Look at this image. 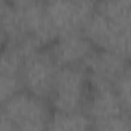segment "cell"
<instances>
[{
    "label": "cell",
    "mask_w": 131,
    "mask_h": 131,
    "mask_svg": "<svg viewBox=\"0 0 131 131\" xmlns=\"http://www.w3.org/2000/svg\"><path fill=\"white\" fill-rule=\"evenodd\" d=\"M84 34L96 49L131 61V0H98Z\"/></svg>",
    "instance_id": "6da1fadb"
},
{
    "label": "cell",
    "mask_w": 131,
    "mask_h": 131,
    "mask_svg": "<svg viewBox=\"0 0 131 131\" xmlns=\"http://www.w3.org/2000/svg\"><path fill=\"white\" fill-rule=\"evenodd\" d=\"M90 95V81L82 66L60 67L49 101L55 111L75 113L85 108Z\"/></svg>",
    "instance_id": "7a4b0ae2"
},
{
    "label": "cell",
    "mask_w": 131,
    "mask_h": 131,
    "mask_svg": "<svg viewBox=\"0 0 131 131\" xmlns=\"http://www.w3.org/2000/svg\"><path fill=\"white\" fill-rule=\"evenodd\" d=\"M2 111L15 124L18 131H46L50 121L44 99L20 90L2 105Z\"/></svg>",
    "instance_id": "3957f363"
},
{
    "label": "cell",
    "mask_w": 131,
    "mask_h": 131,
    "mask_svg": "<svg viewBox=\"0 0 131 131\" xmlns=\"http://www.w3.org/2000/svg\"><path fill=\"white\" fill-rule=\"evenodd\" d=\"M60 66L50 50H38L25 60L20 70V82L26 92L41 99H49L53 90Z\"/></svg>",
    "instance_id": "277c9868"
},
{
    "label": "cell",
    "mask_w": 131,
    "mask_h": 131,
    "mask_svg": "<svg viewBox=\"0 0 131 131\" xmlns=\"http://www.w3.org/2000/svg\"><path fill=\"white\" fill-rule=\"evenodd\" d=\"M98 0H46V14L58 35L84 31Z\"/></svg>",
    "instance_id": "5b68a950"
},
{
    "label": "cell",
    "mask_w": 131,
    "mask_h": 131,
    "mask_svg": "<svg viewBox=\"0 0 131 131\" xmlns=\"http://www.w3.org/2000/svg\"><path fill=\"white\" fill-rule=\"evenodd\" d=\"M96 47L89 40L84 31L69 32L58 35L50 53L60 67H72V66H82L89 61L93 55Z\"/></svg>",
    "instance_id": "8992f818"
},
{
    "label": "cell",
    "mask_w": 131,
    "mask_h": 131,
    "mask_svg": "<svg viewBox=\"0 0 131 131\" xmlns=\"http://www.w3.org/2000/svg\"><path fill=\"white\" fill-rule=\"evenodd\" d=\"M128 66V60L108 50L96 49L84 69L89 75L90 87H114Z\"/></svg>",
    "instance_id": "52a82bcc"
},
{
    "label": "cell",
    "mask_w": 131,
    "mask_h": 131,
    "mask_svg": "<svg viewBox=\"0 0 131 131\" xmlns=\"http://www.w3.org/2000/svg\"><path fill=\"white\" fill-rule=\"evenodd\" d=\"M85 110L92 122L110 119L125 113L114 87H90Z\"/></svg>",
    "instance_id": "ba28073f"
},
{
    "label": "cell",
    "mask_w": 131,
    "mask_h": 131,
    "mask_svg": "<svg viewBox=\"0 0 131 131\" xmlns=\"http://www.w3.org/2000/svg\"><path fill=\"white\" fill-rule=\"evenodd\" d=\"M93 122L84 111L75 113H60L50 116L46 131H92Z\"/></svg>",
    "instance_id": "9c48e42d"
},
{
    "label": "cell",
    "mask_w": 131,
    "mask_h": 131,
    "mask_svg": "<svg viewBox=\"0 0 131 131\" xmlns=\"http://www.w3.org/2000/svg\"><path fill=\"white\" fill-rule=\"evenodd\" d=\"M114 90L122 102L125 113L131 116V64L127 66V69L114 84Z\"/></svg>",
    "instance_id": "30bf717a"
},
{
    "label": "cell",
    "mask_w": 131,
    "mask_h": 131,
    "mask_svg": "<svg viewBox=\"0 0 131 131\" xmlns=\"http://www.w3.org/2000/svg\"><path fill=\"white\" fill-rule=\"evenodd\" d=\"M92 131H131V116L122 113L110 119L93 122Z\"/></svg>",
    "instance_id": "8fae6325"
},
{
    "label": "cell",
    "mask_w": 131,
    "mask_h": 131,
    "mask_svg": "<svg viewBox=\"0 0 131 131\" xmlns=\"http://www.w3.org/2000/svg\"><path fill=\"white\" fill-rule=\"evenodd\" d=\"M20 90H21L20 78L0 73V105H3L6 101H9Z\"/></svg>",
    "instance_id": "7c38bea8"
},
{
    "label": "cell",
    "mask_w": 131,
    "mask_h": 131,
    "mask_svg": "<svg viewBox=\"0 0 131 131\" xmlns=\"http://www.w3.org/2000/svg\"><path fill=\"white\" fill-rule=\"evenodd\" d=\"M0 131H18L15 124L2 111V108H0Z\"/></svg>",
    "instance_id": "4fadbf2b"
},
{
    "label": "cell",
    "mask_w": 131,
    "mask_h": 131,
    "mask_svg": "<svg viewBox=\"0 0 131 131\" xmlns=\"http://www.w3.org/2000/svg\"><path fill=\"white\" fill-rule=\"evenodd\" d=\"M46 0H8L9 5L15 6V8H25V6H31L37 3H44Z\"/></svg>",
    "instance_id": "5bb4252c"
},
{
    "label": "cell",
    "mask_w": 131,
    "mask_h": 131,
    "mask_svg": "<svg viewBox=\"0 0 131 131\" xmlns=\"http://www.w3.org/2000/svg\"><path fill=\"white\" fill-rule=\"evenodd\" d=\"M5 41H6V38H5V34L2 32V29H0V49L3 47V44H5Z\"/></svg>",
    "instance_id": "9a60e30c"
}]
</instances>
